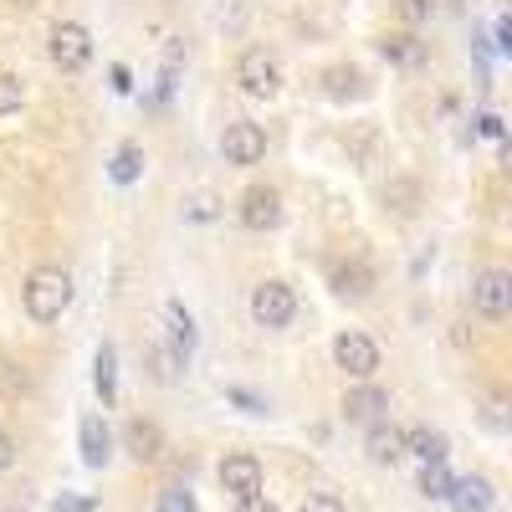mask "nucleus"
Masks as SVG:
<instances>
[{
  "label": "nucleus",
  "mask_w": 512,
  "mask_h": 512,
  "mask_svg": "<svg viewBox=\"0 0 512 512\" xmlns=\"http://www.w3.org/2000/svg\"><path fill=\"white\" fill-rule=\"evenodd\" d=\"M21 303H26V313H31L36 323H57V318L67 313V303H72V272H62V267H36V272L26 277V287H21Z\"/></svg>",
  "instance_id": "obj_1"
},
{
  "label": "nucleus",
  "mask_w": 512,
  "mask_h": 512,
  "mask_svg": "<svg viewBox=\"0 0 512 512\" xmlns=\"http://www.w3.org/2000/svg\"><path fill=\"white\" fill-rule=\"evenodd\" d=\"M236 82H241L246 98H272L282 88V62L267 47H246L236 57Z\"/></svg>",
  "instance_id": "obj_2"
},
{
  "label": "nucleus",
  "mask_w": 512,
  "mask_h": 512,
  "mask_svg": "<svg viewBox=\"0 0 512 512\" xmlns=\"http://www.w3.org/2000/svg\"><path fill=\"white\" fill-rule=\"evenodd\" d=\"M292 313H297V297H292L287 282L267 277V282L251 287V318H256V328H287Z\"/></svg>",
  "instance_id": "obj_3"
},
{
  "label": "nucleus",
  "mask_w": 512,
  "mask_h": 512,
  "mask_svg": "<svg viewBox=\"0 0 512 512\" xmlns=\"http://www.w3.org/2000/svg\"><path fill=\"white\" fill-rule=\"evenodd\" d=\"M52 62L62 72H82L93 62V31L82 21H57L52 26Z\"/></svg>",
  "instance_id": "obj_4"
},
{
  "label": "nucleus",
  "mask_w": 512,
  "mask_h": 512,
  "mask_svg": "<svg viewBox=\"0 0 512 512\" xmlns=\"http://www.w3.org/2000/svg\"><path fill=\"white\" fill-rule=\"evenodd\" d=\"M333 364L344 369L349 379H359V384H369L374 379V369H379V349H374V338H364V333H338L333 338Z\"/></svg>",
  "instance_id": "obj_5"
},
{
  "label": "nucleus",
  "mask_w": 512,
  "mask_h": 512,
  "mask_svg": "<svg viewBox=\"0 0 512 512\" xmlns=\"http://www.w3.org/2000/svg\"><path fill=\"white\" fill-rule=\"evenodd\" d=\"M221 154H226V164H262V154H267V128H262V123H251V118L226 123Z\"/></svg>",
  "instance_id": "obj_6"
},
{
  "label": "nucleus",
  "mask_w": 512,
  "mask_h": 512,
  "mask_svg": "<svg viewBox=\"0 0 512 512\" xmlns=\"http://www.w3.org/2000/svg\"><path fill=\"white\" fill-rule=\"evenodd\" d=\"M216 477H221V492H231V502L262 497V461H256L251 451H231V456L216 466Z\"/></svg>",
  "instance_id": "obj_7"
},
{
  "label": "nucleus",
  "mask_w": 512,
  "mask_h": 512,
  "mask_svg": "<svg viewBox=\"0 0 512 512\" xmlns=\"http://www.w3.org/2000/svg\"><path fill=\"white\" fill-rule=\"evenodd\" d=\"M236 216H241L246 231H277L282 226V195L272 185H251L236 205Z\"/></svg>",
  "instance_id": "obj_8"
},
{
  "label": "nucleus",
  "mask_w": 512,
  "mask_h": 512,
  "mask_svg": "<svg viewBox=\"0 0 512 512\" xmlns=\"http://www.w3.org/2000/svg\"><path fill=\"white\" fill-rule=\"evenodd\" d=\"M472 308L482 313V318H507V308H512V277L502 272V267H487L477 282H472Z\"/></svg>",
  "instance_id": "obj_9"
},
{
  "label": "nucleus",
  "mask_w": 512,
  "mask_h": 512,
  "mask_svg": "<svg viewBox=\"0 0 512 512\" xmlns=\"http://www.w3.org/2000/svg\"><path fill=\"white\" fill-rule=\"evenodd\" d=\"M77 446H82V461H88L93 472H103V466L113 461V431H108V420L103 415H82Z\"/></svg>",
  "instance_id": "obj_10"
},
{
  "label": "nucleus",
  "mask_w": 512,
  "mask_h": 512,
  "mask_svg": "<svg viewBox=\"0 0 512 512\" xmlns=\"http://www.w3.org/2000/svg\"><path fill=\"white\" fill-rule=\"evenodd\" d=\"M446 502H451V512H492L497 492H492V482H487L482 472H466V477L451 482Z\"/></svg>",
  "instance_id": "obj_11"
},
{
  "label": "nucleus",
  "mask_w": 512,
  "mask_h": 512,
  "mask_svg": "<svg viewBox=\"0 0 512 512\" xmlns=\"http://www.w3.org/2000/svg\"><path fill=\"white\" fill-rule=\"evenodd\" d=\"M384 410H390V395H384L379 384H354V390L344 395V420L349 425H374V420H384Z\"/></svg>",
  "instance_id": "obj_12"
},
{
  "label": "nucleus",
  "mask_w": 512,
  "mask_h": 512,
  "mask_svg": "<svg viewBox=\"0 0 512 512\" xmlns=\"http://www.w3.org/2000/svg\"><path fill=\"white\" fill-rule=\"evenodd\" d=\"M328 282L338 297H369L374 292V267L359 262V256H349V262H333L328 267Z\"/></svg>",
  "instance_id": "obj_13"
},
{
  "label": "nucleus",
  "mask_w": 512,
  "mask_h": 512,
  "mask_svg": "<svg viewBox=\"0 0 512 512\" xmlns=\"http://www.w3.org/2000/svg\"><path fill=\"white\" fill-rule=\"evenodd\" d=\"M400 446H405V456H415L420 466L451 456V441H446L441 431H431V425H410V431H400Z\"/></svg>",
  "instance_id": "obj_14"
},
{
  "label": "nucleus",
  "mask_w": 512,
  "mask_h": 512,
  "mask_svg": "<svg viewBox=\"0 0 512 512\" xmlns=\"http://www.w3.org/2000/svg\"><path fill=\"white\" fill-rule=\"evenodd\" d=\"M123 451L134 456V461H154L159 451H164V431L154 420H144V415H134L123 425Z\"/></svg>",
  "instance_id": "obj_15"
},
{
  "label": "nucleus",
  "mask_w": 512,
  "mask_h": 512,
  "mask_svg": "<svg viewBox=\"0 0 512 512\" xmlns=\"http://www.w3.org/2000/svg\"><path fill=\"white\" fill-rule=\"evenodd\" d=\"M364 451H369L374 466H395V461L405 456V446H400V425L374 420V425H369V436H364Z\"/></svg>",
  "instance_id": "obj_16"
},
{
  "label": "nucleus",
  "mask_w": 512,
  "mask_h": 512,
  "mask_svg": "<svg viewBox=\"0 0 512 512\" xmlns=\"http://www.w3.org/2000/svg\"><path fill=\"white\" fill-rule=\"evenodd\" d=\"M379 52H384V62H395V67H420L425 62V41L410 36V31H390L379 41Z\"/></svg>",
  "instance_id": "obj_17"
},
{
  "label": "nucleus",
  "mask_w": 512,
  "mask_h": 512,
  "mask_svg": "<svg viewBox=\"0 0 512 512\" xmlns=\"http://www.w3.org/2000/svg\"><path fill=\"white\" fill-rule=\"evenodd\" d=\"M323 93L338 98V103H344V98H364V72L359 67H328L323 72Z\"/></svg>",
  "instance_id": "obj_18"
},
{
  "label": "nucleus",
  "mask_w": 512,
  "mask_h": 512,
  "mask_svg": "<svg viewBox=\"0 0 512 512\" xmlns=\"http://www.w3.org/2000/svg\"><path fill=\"white\" fill-rule=\"evenodd\" d=\"M93 384H98L103 405H113V395H118V349H113V344H98V359H93Z\"/></svg>",
  "instance_id": "obj_19"
},
{
  "label": "nucleus",
  "mask_w": 512,
  "mask_h": 512,
  "mask_svg": "<svg viewBox=\"0 0 512 512\" xmlns=\"http://www.w3.org/2000/svg\"><path fill=\"white\" fill-rule=\"evenodd\" d=\"M384 205H390L395 210V216H415V210H420V185L415 180H390V190H384Z\"/></svg>",
  "instance_id": "obj_20"
},
{
  "label": "nucleus",
  "mask_w": 512,
  "mask_h": 512,
  "mask_svg": "<svg viewBox=\"0 0 512 512\" xmlns=\"http://www.w3.org/2000/svg\"><path fill=\"white\" fill-rule=\"evenodd\" d=\"M164 318H169V333H175V344H169V349L190 359V349H195V323H190V313H185L180 303H169V308H164Z\"/></svg>",
  "instance_id": "obj_21"
},
{
  "label": "nucleus",
  "mask_w": 512,
  "mask_h": 512,
  "mask_svg": "<svg viewBox=\"0 0 512 512\" xmlns=\"http://www.w3.org/2000/svg\"><path fill=\"white\" fill-rule=\"evenodd\" d=\"M108 175H113L118 185H134V180L144 175V149H139V144H123V149L113 154V169H108Z\"/></svg>",
  "instance_id": "obj_22"
},
{
  "label": "nucleus",
  "mask_w": 512,
  "mask_h": 512,
  "mask_svg": "<svg viewBox=\"0 0 512 512\" xmlns=\"http://www.w3.org/2000/svg\"><path fill=\"white\" fill-rule=\"evenodd\" d=\"M451 472H446V461H431V466H420V497H431V502H446L451 492Z\"/></svg>",
  "instance_id": "obj_23"
},
{
  "label": "nucleus",
  "mask_w": 512,
  "mask_h": 512,
  "mask_svg": "<svg viewBox=\"0 0 512 512\" xmlns=\"http://www.w3.org/2000/svg\"><path fill=\"white\" fill-rule=\"evenodd\" d=\"M154 512H200V507H195V492H190V487L169 482V487H159V497H154Z\"/></svg>",
  "instance_id": "obj_24"
},
{
  "label": "nucleus",
  "mask_w": 512,
  "mask_h": 512,
  "mask_svg": "<svg viewBox=\"0 0 512 512\" xmlns=\"http://www.w3.org/2000/svg\"><path fill=\"white\" fill-rule=\"evenodd\" d=\"M149 374H154V384H175L180 379V369H185V354H175V349H154L149 354Z\"/></svg>",
  "instance_id": "obj_25"
},
{
  "label": "nucleus",
  "mask_w": 512,
  "mask_h": 512,
  "mask_svg": "<svg viewBox=\"0 0 512 512\" xmlns=\"http://www.w3.org/2000/svg\"><path fill=\"white\" fill-rule=\"evenodd\" d=\"M21 103H26L21 77H16V72H0V118H6V113H21Z\"/></svg>",
  "instance_id": "obj_26"
},
{
  "label": "nucleus",
  "mask_w": 512,
  "mask_h": 512,
  "mask_svg": "<svg viewBox=\"0 0 512 512\" xmlns=\"http://www.w3.org/2000/svg\"><path fill=\"white\" fill-rule=\"evenodd\" d=\"M482 425H487V431H497V436L512 425V420H507V400H502V395H487V400H482Z\"/></svg>",
  "instance_id": "obj_27"
},
{
  "label": "nucleus",
  "mask_w": 512,
  "mask_h": 512,
  "mask_svg": "<svg viewBox=\"0 0 512 512\" xmlns=\"http://www.w3.org/2000/svg\"><path fill=\"white\" fill-rule=\"evenodd\" d=\"M26 384H31L26 369H16L11 359H0V390H11V395H16V390H26Z\"/></svg>",
  "instance_id": "obj_28"
},
{
  "label": "nucleus",
  "mask_w": 512,
  "mask_h": 512,
  "mask_svg": "<svg viewBox=\"0 0 512 512\" xmlns=\"http://www.w3.org/2000/svg\"><path fill=\"white\" fill-rule=\"evenodd\" d=\"M395 11H400V21H425V16H431L436 11V0H395Z\"/></svg>",
  "instance_id": "obj_29"
},
{
  "label": "nucleus",
  "mask_w": 512,
  "mask_h": 512,
  "mask_svg": "<svg viewBox=\"0 0 512 512\" xmlns=\"http://www.w3.org/2000/svg\"><path fill=\"white\" fill-rule=\"evenodd\" d=\"M303 512H349V507H344V497H338V492H313L303 502Z\"/></svg>",
  "instance_id": "obj_30"
},
{
  "label": "nucleus",
  "mask_w": 512,
  "mask_h": 512,
  "mask_svg": "<svg viewBox=\"0 0 512 512\" xmlns=\"http://www.w3.org/2000/svg\"><path fill=\"white\" fill-rule=\"evenodd\" d=\"M210 216H216V200H210V195H195V200H190V221H210Z\"/></svg>",
  "instance_id": "obj_31"
},
{
  "label": "nucleus",
  "mask_w": 512,
  "mask_h": 512,
  "mask_svg": "<svg viewBox=\"0 0 512 512\" xmlns=\"http://www.w3.org/2000/svg\"><path fill=\"white\" fill-rule=\"evenodd\" d=\"M226 395H231V400H236V405H246V410H251V415H267V400H256V395H251V390H226Z\"/></svg>",
  "instance_id": "obj_32"
},
{
  "label": "nucleus",
  "mask_w": 512,
  "mask_h": 512,
  "mask_svg": "<svg viewBox=\"0 0 512 512\" xmlns=\"http://www.w3.org/2000/svg\"><path fill=\"white\" fill-rule=\"evenodd\" d=\"M11 466H16V441H11L6 431H0V477H6Z\"/></svg>",
  "instance_id": "obj_33"
},
{
  "label": "nucleus",
  "mask_w": 512,
  "mask_h": 512,
  "mask_svg": "<svg viewBox=\"0 0 512 512\" xmlns=\"http://www.w3.org/2000/svg\"><path fill=\"white\" fill-rule=\"evenodd\" d=\"M231 512H277V502H267V497H241Z\"/></svg>",
  "instance_id": "obj_34"
}]
</instances>
